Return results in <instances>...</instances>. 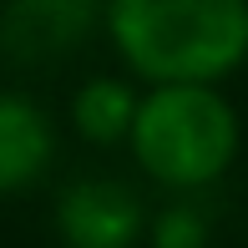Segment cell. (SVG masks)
<instances>
[{"instance_id": "277c9868", "label": "cell", "mask_w": 248, "mask_h": 248, "mask_svg": "<svg viewBox=\"0 0 248 248\" xmlns=\"http://www.w3.org/2000/svg\"><path fill=\"white\" fill-rule=\"evenodd\" d=\"M56 132L31 96L0 92V193H20L46 172Z\"/></svg>"}, {"instance_id": "5b68a950", "label": "cell", "mask_w": 248, "mask_h": 248, "mask_svg": "<svg viewBox=\"0 0 248 248\" xmlns=\"http://www.w3.org/2000/svg\"><path fill=\"white\" fill-rule=\"evenodd\" d=\"M71 117L81 127V137L92 142H122L132 137V117H137V96L127 92L111 76H96V81L81 86V96L71 101Z\"/></svg>"}, {"instance_id": "7a4b0ae2", "label": "cell", "mask_w": 248, "mask_h": 248, "mask_svg": "<svg viewBox=\"0 0 248 248\" xmlns=\"http://www.w3.org/2000/svg\"><path fill=\"white\" fill-rule=\"evenodd\" d=\"M238 111L213 81H162L137 101L127 147L162 187H208L238 157Z\"/></svg>"}, {"instance_id": "6da1fadb", "label": "cell", "mask_w": 248, "mask_h": 248, "mask_svg": "<svg viewBox=\"0 0 248 248\" xmlns=\"http://www.w3.org/2000/svg\"><path fill=\"white\" fill-rule=\"evenodd\" d=\"M107 31L152 86L223 81L248 61V0H107Z\"/></svg>"}, {"instance_id": "8992f818", "label": "cell", "mask_w": 248, "mask_h": 248, "mask_svg": "<svg viewBox=\"0 0 248 248\" xmlns=\"http://www.w3.org/2000/svg\"><path fill=\"white\" fill-rule=\"evenodd\" d=\"M86 16H92V0H16L26 41H66L76 26H86Z\"/></svg>"}, {"instance_id": "3957f363", "label": "cell", "mask_w": 248, "mask_h": 248, "mask_svg": "<svg viewBox=\"0 0 248 248\" xmlns=\"http://www.w3.org/2000/svg\"><path fill=\"white\" fill-rule=\"evenodd\" d=\"M66 248H132L142 233V202L122 183H76L56 208Z\"/></svg>"}, {"instance_id": "52a82bcc", "label": "cell", "mask_w": 248, "mask_h": 248, "mask_svg": "<svg viewBox=\"0 0 248 248\" xmlns=\"http://www.w3.org/2000/svg\"><path fill=\"white\" fill-rule=\"evenodd\" d=\"M208 243V223L193 208H167L152 228V248H202Z\"/></svg>"}]
</instances>
